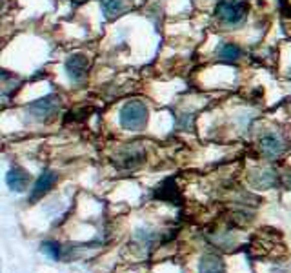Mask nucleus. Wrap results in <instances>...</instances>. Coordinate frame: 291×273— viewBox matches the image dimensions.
<instances>
[{
    "label": "nucleus",
    "instance_id": "9",
    "mask_svg": "<svg viewBox=\"0 0 291 273\" xmlns=\"http://www.w3.org/2000/svg\"><path fill=\"white\" fill-rule=\"evenodd\" d=\"M250 182L253 188L269 190V188H275L278 184V175L273 169H259V171L251 173Z\"/></svg>",
    "mask_w": 291,
    "mask_h": 273
},
{
    "label": "nucleus",
    "instance_id": "15",
    "mask_svg": "<svg viewBox=\"0 0 291 273\" xmlns=\"http://www.w3.org/2000/svg\"><path fill=\"white\" fill-rule=\"evenodd\" d=\"M280 8H282V13L286 15L287 18H291V2H287V0H282Z\"/></svg>",
    "mask_w": 291,
    "mask_h": 273
},
{
    "label": "nucleus",
    "instance_id": "12",
    "mask_svg": "<svg viewBox=\"0 0 291 273\" xmlns=\"http://www.w3.org/2000/svg\"><path fill=\"white\" fill-rule=\"evenodd\" d=\"M217 57L224 62H235L242 57V50L233 42H222L217 48Z\"/></svg>",
    "mask_w": 291,
    "mask_h": 273
},
{
    "label": "nucleus",
    "instance_id": "1",
    "mask_svg": "<svg viewBox=\"0 0 291 273\" xmlns=\"http://www.w3.org/2000/svg\"><path fill=\"white\" fill-rule=\"evenodd\" d=\"M150 117L148 106L142 100H129L118 111V122L127 131H138L146 126Z\"/></svg>",
    "mask_w": 291,
    "mask_h": 273
},
{
    "label": "nucleus",
    "instance_id": "11",
    "mask_svg": "<svg viewBox=\"0 0 291 273\" xmlns=\"http://www.w3.org/2000/svg\"><path fill=\"white\" fill-rule=\"evenodd\" d=\"M155 197L160 200H168V202H180V191H178L177 184L173 178H166L157 190H155Z\"/></svg>",
    "mask_w": 291,
    "mask_h": 273
},
{
    "label": "nucleus",
    "instance_id": "10",
    "mask_svg": "<svg viewBox=\"0 0 291 273\" xmlns=\"http://www.w3.org/2000/svg\"><path fill=\"white\" fill-rule=\"evenodd\" d=\"M199 273H227V271L222 257H218L215 253H206L202 255V259L199 262Z\"/></svg>",
    "mask_w": 291,
    "mask_h": 273
},
{
    "label": "nucleus",
    "instance_id": "16",
    "mask_svg": "<svg viewBox=\"0 0 291 273\" xmlns=\"http://www.w3.org/2000/svg\"><path fill=\"white\" fill-rule=\"evenodd\" d=\"M282 184H284V186L291 191V173H289V175H284V177H282Z\"/></svg>",
    "mask_w": 291,
    "mask_h": 273
},
{
    "label": "nucleus",
    "instance_id": "4",
    "mask_svg": "<svg viewBox=\"0 0 291 273\" xmlns=\"http://www.w3.org/2000/svg\"><path fill=\"white\" fill-rule=\"evenodd\" d=\"M57 180H59V173L51 171V169H44V171L38 175V178L35 180V184H33L31 193H29V197H27V202L33 204V202H36V200H40L45 193H50L51 188L57 184Z\"/></svg>",
    "mask_w": 291,
    "mask_h": 273
},
{
    "label": "nucleus",
    "instance_id": "13",
    "mask_svg": "<svg viewBox=\"0 0 291 273\" xmlns=\"http://www.w3.org/2000/svg\"><path fill=\"white\" fill-rule=\"evenodd\" d=\"M100 6H102V11L108 18H113L122 15L126 11V2L124 0H100Z\"/></svg>",
    "mask_w": 291,
    "mask_h": 273
},
{
    "label": "nucleus",
    "instance_id": "14",
    "mask_svg": "<svg viewBox=\"0 0 291 273\" xmlns=\"http://www.w3.org/2000/svg\"><path fill=\"white\" fill-rule=\"evenodd\" d=\"M40 250H42V253H45L47 257H50V259H53V260H59L60 255H62V246H60L57 241H45V242H42Z\"/></svg>",
    "mask_w": 291,
    "mask_h": 273
},
{
    "label": "nucleus",
    "instance_id": "2",
    "mask_svg": "<svg viewBox=\"0 0 291 273\" xmlns=\"http://www.w3.org/2000/svg\"><path fill=\"white\" fill-rule=\"evenodd\" d=\"M60 106H62L60 97L51 93V95H45L31 102L29 106H26V113L35 122H50L51 118L60 111Z\"/></svg>",
    "mask_w": 291,
    "mask_h": 273
},
{
    "label": "nucleus",
    "instance_id": "3",
    "mask_svg": "<svg viewBox=\"0 0 291 273\" xmlns=\"http://www.w3.org/2000/svg\"><path fill=\"white\" fill-rule=\"evenodd\" d=\"M215 13L224 26L236 27L244 22L246 15H248V6L242 0H220Z\"/></svg>",
    "mask_w": 291,
    "mask_h": 273
},
{
    "label": "nucleus",
    "instance_id": "8",
    "mask_svg": "<svg viewBox=\"0 0 291 273\" xmlns=\"http://www.w3.org/2000/svg\"><path fill=\"white\" fill-rule=\"evenodd\" d=\"M29 173L26 171L20 166H13L9 169L8 175H6V184L11 191H17V193H22V191L27 190L29 186Z\"/></svg>",
    "mask_w": 291,
    "mask_h": 273
},
{
    "label": "nucleus",
    "instance_id": "5",
    "mask_svg": "<svg viewBox=\"0 0 291 273\" xmlns=\"http://www.w3.org/2000/svg\"><path fill=\"white\" fill-rule=\"evenodd\" d=\"M64 68H66V73L73 82H80L86 78L87 71H89V59L82 53H73L71 57H68Z\"/></svg>",
    "mask_w": 291,
    "mask_h": 273
},
{
    "label": "nucleus",
    "instance_id": "17",
    "mask_svg": "<svg viewBox=\"0 0 291 273\" xmlns=\"http://www.w3.org/2000/svg\"><path fill=\"white\" fill-rule=\"evenodd\" d=\"M287 75H289V78H291V68H289V73H287Z\"/></svg>",
    "mask_w": 291,
    "mask_h": 273
},
{
    "label": "nucleus",
    "instance_id": "6",
    "mask_svg": "<svg viewBox=\"0 0 291 273\" xmlns=\"http://www.w3.org/2000/svg\"><path fill=\"white\" fill-rule=\"evenodd\" d=\"M146 159V153L138 144H131V146H126L122 150L118 151L117 155V164L120 168H126V169H133L136 166H140Z\"/></svg>",
    "mask_w": 291,
    "mask_h": 273
},
{
    "label": "nucleus",
    "instance_id": "7",
    "mask_svg": "<svg viewBox=\"0 0 291 273\" xmlns=\"http://www.w3.org/2000/svg\"><path fill=\"white\" fill-rule=\"evenodd\" d=\"M259 148H260V153L266 157V159H278L284 150H286V146H284V141H282L280 136L275 135V133H266L264 136H260L259 141Z\"/></svg>",
    "mask_w": 291,
    "mask_h": 273
}]
</instances>
